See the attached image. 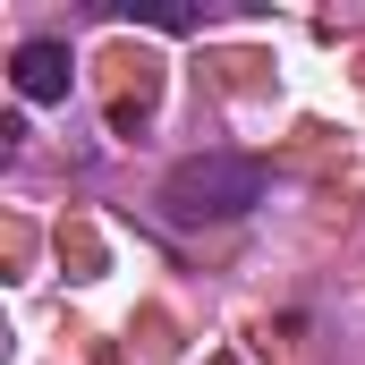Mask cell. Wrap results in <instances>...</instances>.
<instances>
[{
  "instance_id": "1",
  "label": "cell",
  "mask_w": 365,
  "mask_h": 365,
  "mask_svg": "<svg viewBox=\"0 0 365 365\" xmlns=\"http://www.w3.org/2000/svg\"><path fill=\"white\" fill-rule=\"evenodd\" d=\"M264 187H272V170H264L255 153H187L179 170L162 179V212H170L179 230L238 221V212H255V204H264Z\"/></svg>"
},
{
  "instance_id": "2",
  "label": "cell",
  "mask_w": 365,
  "mask_h": 365,
  "mask_svg": "<svg viewBox=\"0 0 365 365\" xmlns=\"http://www.w3.org/2000/svg\"><path fill=\"white\" fill-rule=\"evenodd\" d=\"M17 93L26 102H68V43H17Z\"/></svg>"
}]
</instances>
